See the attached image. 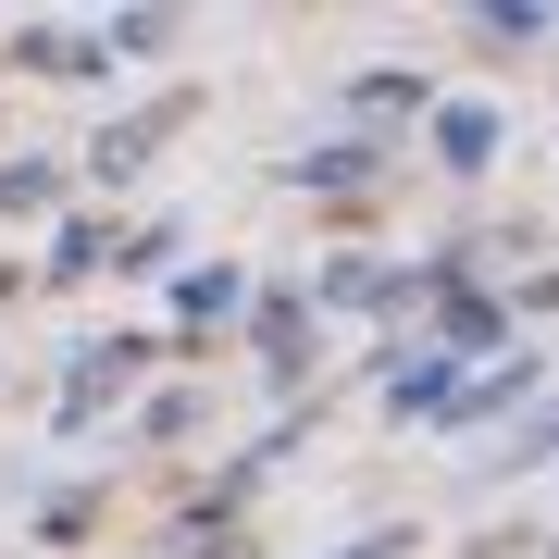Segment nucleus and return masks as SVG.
Returning a JSON list of instances; mask_svg holds the SVG:
<instances>
[{"label":"nucleus","instance_id":"obj_1","mask_svg":"<svg viewBox=\"0 0 559 559\" xmlns=\"http://www.w3.org/2000/svg\"><path fill=\"white\" fill-rule=\"evenodd\" d=\"M485 150H498V112H485V100H448L436 112V162H448V175H485Z\"/></svg>","mask_w":559,"mask_h":559},{"label":"nucleus","instance_id":"obj_2","mask_svg":"<svg viewBox=\"0 0 559 559\" xmlns=\"http://www.w3.org/2000/svg\"><path fill=\"white\" fill-rule=\"evenodd\" d=\"M473 38H498V50L547 38V0H473Z\"/></svg>","mask_w":559,"mask_h":559},{"label":"nucleus","instance_id":"obj_3","mask_svg":"<svg viewBox=\"0 0 559 559\" xmlns=\"http://www.w3.org/2000/svg\"><path fill=\"white\" fill-rule=\"evenodd\" d=\"M237 299H249V286L224 274V261H212V274H187V286H175V311H187V323H224V311H237Z\"/></svg>","mask_w":559,"mask_h":559},{"label":"nucleus","instance_id":"obj_4","mask_svg":"<svg viewBox=\"0 0 559 559\" xmlns=\"http://www.w3.org/2000/svg\"><path fill=\"white\" fill-rule=\"evenodd\" d=\"M522 385H535V373H522V360H510V373H473V385H460V411H448V423H485V411H510Z\"/></svg>","mask_w":559,"mask_h":559},{"label":"nucleus","instance_id":"obj_5","mask_svg":"<svg viewBox=\"0 0 559 559\" xmlns=\"http://www.w3.org/2000/svg\"><path fill=\"white\" fill-rule=\"evenodd\" d=\"M50 200V162H0V212H38Z\"/></svg>","mask_w":559,"mask_h":559},{"label":"nucleus","instance_id":"obj_6","mask_svg":"<svg viewBox=\"0 0 559 559\" xmlns=\"http://www.w3.org/2000/svg\"><path fill=\"white\" fill-rule=\"evenodd\" d=\"M336 559H411V522H385V535H360V547H336Z\"/></svg>","mask_w":559,"mask_h":559}]
</instances>
